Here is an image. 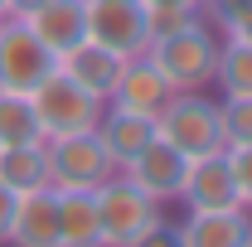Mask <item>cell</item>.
Listing matches in <instances>:
<instances>
[{"label":"cell","mask_w":252,"mask_h":247,"mask_svg":"<svg viewBox=\"0 0 252 247\" xmlns=\"http://www.w3.org/2000/svg\"><path fill=\"white\" fill-rule=\"evenodd\" d=\"M219 49H223V34L214 30L204 15H194L180 30L156 34V39L146 44V59L165 73V83H170L175 93H185V88H209V83H214Z\"/></svg>","instance_id":"cell-1"},{"label":"cell","mask_w":252,"mask_h":247,"mask_svg":"<svg viewBox=\"0 0 252 247\" xmlns=\"http://www.w3.org/2000/svg\"><path fill=\"white\" fill-rule=\"evenodd\" d=\"M156 136L165 146H175L185 160L223 151V107H219V97H209V88L170 93V102L156 112Z\"/></svg>","instance_id":"cell-2"},{"label":"cell","mask_w":252,"mask_h":247,"mask_svg":"<svg viewBox=\"0 0 252 247\" xmlns=\"http://www.w3.org/2000/svg\"><path fill=\"white\" fill-rule=\"evenodd\" d=\"M34 102V117H39V131H44V141H54V136H73V131H93L97 117H102V97L88 93L83 83H73L63 68H54L39 88L30 93Z\"/></svg>","instance_id":"cell-3"},{"label":"cell","mask_w":252,"mask_h":247,"mask_svg":"<svg viewBox=\"0 0 252 247\" xmlns=\"http://www.w3.org/2000/svg\"><path fill=\"white\" fill-rule=\"evenodd\" d=\"M93 194H97V218H102V243L107 247H131L160 214H165L146 189H136L126 180L122 170H117L112 180H102Z\"/></svg>","instance_id":"cell-4"},{"label":"cell","mask_w":252,"mask_h":247,"mask_svg":"<svg viewBox=\"0 0 252 247\" xmlns=\"http://www.w3.org/2000/svg\"><path fill=\"white\" fill-rule=\"evenodd\" d=\"M49 155V185L54 189H97L102 180L117 175L107 146L97 141V131H73V136H54L44 141Z\"/></svg>","instance_id":"cell-5"},{"label":"cell","mask_w":252,"mask_h":247,"mask_svg":"<svg viewBox=\"0 0 252 247\" xmlns=\"http://www.w3.org/2000/svg\"><path fill=\"white\" fill-rule=\"evenodd\" d=\"M54 68L59 59L25 20H0V88L5 93H34Z\"/></svg>","instance_id":"cell-6"},{"label":"cell","mask_w":252,"mask_h":247,"mask_svg":"<svg viewBox=\"0 0 252 247\" xmlns=\"http://www.w3.org/2000/svg\"><path fill=\"white\" fill-rule=\"evenodd\" d=\"M88 5V39L117 49L122 59L146 54L151 44V10L141 0H83Z\"/></svg>","instance_id":"cell-7"},{"label":"cell","mask_w":252,"mask_h":247,"mask_svg":"<svg viewBox=\"0 0 252 247\" xmlns=\"http://www.w3.org/2000/svg\"><path fill=\"white\" fill-rule=\"evenodd\" d=\"M185 209H199V214H214V209H243V194L233 185V170H228V155L214 151V155H199L189 160L185 170V185H180V199Z\"/></svg>","instance_id":"cell-8"},{"label":"cell","mask_w":252,"mask_h":247,"mask_svg":"<svg viewBox=\"0 0 252 247\" xmlns=\"http://www.w3.org/2000/svg\"><path fill=\"white\" fill-rule=\"evenodd\" d=\"M185 170H189V160H185L180 151H175V146H165L160 136L151 141V146H146V151H136V155H131V160L122 165V175H126V180H131L136 189H146V194L156 199L160 209L180 199Z\"/></svg>","instance_id":"cell-9"},{"label":"cell","mask_w":252,"mask_h":247,"mask_svg":"<svg viewBox=\"0 0 252 247\" xmlns=\"http://www.w3.org/2000/svg\"><path fill=\"white\" fill-rule=\"evenodd\" d=\"M5 243L10 247H63V233H59V189L44 185V189H34V194H20Z\"/></svg>","instance_id":"cell-10"},{"label":"cell","mask_w":252,"mask_h":247,"mask_svg":"<svg viewBox=\"0 0 252 247\" xmlns=\"http://www.w3.org/2000/svg\"><path fill=\"white\" fill-rule=\"evenodd\" d=\"M170 83H165V73H160L156 63L146 59V54H136V59H126L122 78H117V88H112V107H126V112H141V117H156L160 107L170 102Z\"/></svg>","instance_id":"cell-11"},{"label":"cell","mask_w":252,"mask_h":247,"mask_svg":"<svg viewBox=\"0 0 252 247\" xmlns=\"http://www.w3.org/2000/svg\"><path fill=\"white\" fill-rule=\"evenodd\" d=\"M59 68L73 78V83H83L88 93H97L102 102H107L112 88H117V78H122V68H126V59L117 54V49H107V44L78 39L68 54H59Z\"/></svg>","instance_id":"cell-12"},{"label":"cell","mask_w":252,"mask_h":247,"mask_svg":"<svg viewBox=\"0 0 252 247\" xmlns=\"http://www.w3.org/2000/svg\"><path fill=\"white\" fill-rule=\"evenodd\" d=\"M248 238H252V209H214V214L189 209L180 223L185 247H243Z\"/></svg>","instance_id":"cell-13"},{"label":"cell","mask_w":252,"mask_h":247,"mask_svg":"<svg viewBox=\"0 0 252 247\" xmlns=\"http://www.w3.org/2000/svg\"><path fill=\"white\" fill-rule=\"evenodd\" d=\"M93 131H97V141L107 146L112 165L122 170L136 151H146V146L156 141V117H141V112H126V107H112V102H107Z\"/></svg>","instance_id":"cell-14"},{"label":"cell","mask_w":252,"mask_h":247,"mask_svg":"<svg viewBox=\"0 0 252 247\" xmlns=\"http://www.w3.org/2000/svg\"><path fill=\"white\" fill-rule=\"evenodd\" d=\"M25 25H30V30L49 44V54L59 59L78 39H88V5H83V0H44Z\"/></svg>","instance_id":"cell-15"},{"label":"cell","mask_w":252,"mask_h":247,"mask_svg":"<svg viewBox=\"0 0 252 247\" xmlns=\"http://www.w3.org/2000/svg\"><path fill=\"white\" fill-rule=\"evenodd\" d=\"M59 233L63 247H107L93 189H59Z\"/></svg>","instance_id":"cell-16"},{"label":"cell","mask_w":252,"mask_h":247,"mask_svg":"<svg viewBox=\"0 0 252 247\" xmlns=\"http://www.w3.org/2000/svg\"><path fill=\"white\" fill-rule=\"evenodd\" d=\"M0 185L10 194H34L49 185V155L44 141H25V146H0Z\"/></svg>","instance_id":"cell-17"},{"label":"cell","mask_w":252,"mask_h":247,"mask_svg":"<svg viewBox=\"0 0 252 247\" xmlns=\"http://www.w3.org/2000/svg\"><path fill=\"white\" fill-rule=\"evenodd\" d=\"M25 141H44L34 102H30V93H5L0 88V146H25Z\"/></svg>","instance_id":"cell-18"},{"label":"cell","mask_w":252,"mask_h":247,"mask_svg":"<svg viewBox=\"0 0 252 247\" xmlns=\"http://www.w3.org/2000/svg\"><path fill=\"white\" fill-rule=\"evenodd\" d=\"M214 83L223 88V97H252V49L248 44H223Z\"/></svg>","instance_id":"cell-19"},{"label":"cell","mask_w":252,"mask_h":247,"mask_svg":"<svg viewBox=\"0 0 252 247\" xmlns=\"http://www.w3.org/2000/svg\"><path fill=\"white\" fill-rule=\"evenodd\" d=\"M223 146H252V97H223Z\"/></svg>","instance_id":"cell-20"},{"label":"cell","mask_w":252,"mask_h":247,"mask_svg":"<svg viewBox=\"0 0 252 247\" xmlns=\"http://www.w3.org/2000/svg\"><path fill=\"white\" fill-rule=\"evenodd\" d=\"M223 155H228L233 185L243 194V209H252V146H223Z\"/></svg>","instance_id":"cell-21"},{"label":"cell","mask_w":252,"mask_h":247,"mask_svg":"<svg viewBox=\"0 0 252 247\" xmlns=\"http://www.w3.org/2000/svg\"><path fill=\"white\" fill-rule=\"evenodd\" d=\"M131 247H185V243H180V223H170V218L160 214V218H156V223H151V228H146V233H141Z\"/></svg>","instance_id":"cell-22"},{"label":"cell","mask_w":252,"mask_h":247,"mask_svg":"<svg viewBox=\"0 0 252 247\" xmlns=\"http://www.w3.org/2000/svg\"><path fill=\"white\" fill-rule=\"evenodd\" d=\"M219 34H223V44H248V49H252V5L238 15V20H228Z\"/></svg>","instance_id":"cell-23"},{"label":"cell","mask_w":252,"mask_h":247,"mask_svg":"<svg viewBox=\"0 0 252 247\" xmlns=\"http://www.w3.org/2000/svg\"><path fill=\"white\" fill-rule=\"evenodd\" d=\"M44 0H0V20H30Z\"/></svg>","instance_id":"cell-24"},{"label":"cell","mask_w":252,"mask_h":247,"mask_svg":"<svg viewBox=\"0 0 252 247\" xmlns=\"http://www.w3.org/2000/svg\"><path fill=\"white\" fill-rule=\"evenodd\" d=\"M15 199H20V194H10V189L0 185V247H5V238H10V218H15Z\"/></svg>","instance_id":"cell-25"},{"label":"cell","mask_w":252,"mask_h":247,"mask_svg":"<svg viewBox=\"0 0 252 247\" xmlns=\"http://www.w3.org/2000/svg\"><path fill=\"white\" fill-rule=\"evenodd\" d=\"M146 10H199V0H141Z\"/></svg>","instance_id":"cell-26"},{"label":"cell","mask_w":252,"mask_h":247,"mask_svg":"<svg viewBox=\"0 0 252 247\" xmlns=\"http://www.w3.org/2000/svg\"><path fill=\"white\" fill-rule=\"evenodd\" d=\"M243 247H252V238H248V243H243Z\"/></svg>","instance_id":"cell-27"}]
</instances>
